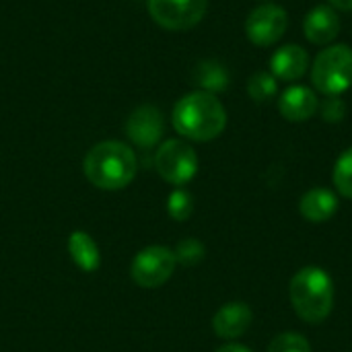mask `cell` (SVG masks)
Here are the masks:
<instances>
[{"instance_id": "1", "label": "cell", "mask_w": 352, "mask_h": 352, "mask_svg": "<svg viewBox=\"0 0 352 352\" xmlns=\"http://www.w3.org/2000/svg\"><path fill=\"white\" fill-rule=\"evenodd\" d=\"M227 111L219 97L206 91H194L182 97L173 107V128L190 140L208 142L223 134Z\"/></svg>"}, {"instance_id": "2", "label": "cell", "mask_w": 352, "mask_h": 352, "mask_svg": "<svg viewBox=\"0 0 352 352\" xmlns=\"http://www.w3.org/2000/svg\"><path fill=\"white\" fill-rule=\"evenodd\" d=\"M136 155L134 151L118 140H105L95 144L82 163L87 179L99 190H122L136 175Z\"/></svg>"}, {"instance_id": "3", "label": "cell", "mask_w": 352, "mask_h": 352, "mask_svg": "<svg viewBox=\"0 0 352 352\" xmlns=\"http://www.w3.org/2000/svg\"><path fill=\"white\" fill-rule=\"evenodd\" d=\"M295 314L307 324H322L334 309V283L324 268L305 266L289 285Z\"/></svg>"}, {"instance_id": "4", "label": "cell", "mask_w": 352, "mask_h": 352, "mask_svg": "<svg viewBox=\"0 0 352 352\" xmlns=\"http://www.w3.org/2000/svg\"><path fill=\"white\" fill-rule=\"evenodd\" d=\"M314 87L326 97H340L352 87V47L334 43L322 50L311 66Z\"/></svg>"}, {"instance_id": "5", "label": "cell", "mask_w": 352, "mask_h": 352, "mask_svg": "<svg viewBox=\"0 0 352 352\" xmlns=\"http://www.w3.org/2000/svg\"><path fill=\"white\" fill-rule=\"evenodd\" d=\"M155 169L165 182L173 186H184L192 182L198 171L196 151L184 140H165L155 153Z\"/></svg>"}, {"instance_id": "6", "label": "cell", "mask_w": 352, "mask_h": 352, "mask_svg": "<svg viewBox=\"0 0 352 352\" xmlns=\"http://www.w3.org/2000/svg\"><path fill=\"white\" fill-rule=\"evenodd\" d=\"M175 266L177 260L173 250L165 245H148L134 256L130 276L142 289H157L173 276Z\"/></svg>"}, {"instance_id": "7", "label": "cell", "mask_w": 352, "mask_h": 352, "mask_svg": "<svg viewBox=\"0 0 352 352\" xmlns=\"http://www.w3.org/2000/svg\"><path fill=\"white\" fill-rule=\"evenodd\" d=\"M206 6L208 0H148L151 16L169 31L196 27L206 14Z\"/></svg>"}, {"instance_id": "8", "label": "cell", "mask_w": 352, "mask_h": 352, "mask_svg": "<svg viewBox=\"0 0 352 352\" xmlns=\"http://www.w3.org/2000/svg\"><path fill=\"white\" fill-rule=\"evenodd\" d=\"M289 27V14L278 4H262L254 8L245 21V33L250 41L258 47H268L276 43Z\"/></svg>"}, {"instance_id": "9", "label": "cell", "mask_w": 352, "mask_h": 352, "mask_svg": "<svg viewBox=\"0 0 352 352\" xmlns=\"http://www.w3.org/2000/svg\"><path fill=\"white\" fill-rule=\"evenodd\" d=\"M165 132V120L159 107L155 105H140L136 107L128 122H126V134L128 138L140 146V148H153L159 144Z\"/></svg>"}, {"instance_id": "10", "label": "cell", "mask_w": 352, "mask_h": 352, "mask_svg": "<svg viewBox=\"0 0 352 352\" xmlns=\"http://www.w3.org/2000/svg\"><path fill=\"white\" fill-rule=\"evenodd\" d=\"M254 314L250 309V305L241 303V301H233L223 305L214 318H212V330L219 338L223 340H237L239 336H243L248 332V328L252 326Z\"/></svg>"}, {"instance_id": "11", "label": "cell", "mask_w": 352, "mask_h": 352, "mask_svg": "<svg viewBox=\"0 0 352 352\" xmlns=\"http://www.w3.org/2000/svg\"><path fill=\"white\" fill-rule=\"evenodd\" d=\"M303 33L316 45L332 43L338 37V33H340L338 10L328 6V4H320V6L311 8L309 14L303 21Z\"/></svg>"}, {"instance_id": "12", "label": "cell", "mask_w": 352, "mask_h": 352, "mask_svg": "<svg viewBox=\"0 0 352 352\" xmlns=\"http://www.w3.org/2000/svg\"><path fill=\"white\" fill-rule=\"evenodd\" d=\"M278 109H280V116L289 122H305L318 113L320 99L311 89L303 85H295V87H289L280 95Z\"/></svg>"}, {"instance_id": "13", "label": "cell", "mask_w": 352, "mask_h": 352, "mask_svg": "<svg viewBox=\"0 0 352 352\" xmlns=\"http://www.w3.org/2000/svg\"><path fill=\"white\" fill-rule=\"evenodd\" d=\"M309 68V56L305 47L289 43L278 47L270 58V70L280 80H299Z\"/></svg>"}, {"instance_id": "14", "label": "cell", "mask_w": 352, "mask_h": 352, "mask_svg": "<svg viewBox=\"0 0 352 352\" xmlns=\"http://www.w3.org/2000/svg\"><path fill=\"white\" fill-rule=\"evenodd\" d=\"M338 210V198L328 188H311L299 200V212L309 223H326Z\"/></svg>"}, {"instance_id": "15", "label": "cell", "mask_w": 352, "mask_h": 352, "mask_svg": "<svg viewBox=\"0 0 352 352\" xmlns=\"http://www.w3.org/2000/svg\"><path fill=\"white\" fill-rule=\"evenodd\" d=\"M68 252L72 262L82 272H95L101 264V254L95 243V239L85 231H74L68 237Z\"/></svg>"}, {"instance_id": "16", "label": "cell", "mask_w": 352, "mask_h": 352, "mask_svg": "<svg viewBox=\"0 0 352 352\" xmlns=\"http://www.w3.org/2000/svg\"><path fill=\"white\" fill-rule=\"evenodd\" d=\"M194 82L206 93H221L229 87V70L217 60H204L194 68Z\"/></svg>"}, {"instance_id": "17", "label": "cell", "mask_w": 352, "mask_h": 352, "mask_svg": "<svg viewBox=\"0 0 352 352\" xmlns=\"http://www.w3.org/2000/svg\"><path fill=\"white\" fill-rule=\"evenodd\" d=\"M332 182L340 196L352 200V146L338 157V161L334 165Z\"/></svg>"}, {"instance_id": "18", "label": "cell", "mask_w": 352, "mask_h": 352, "mask_svg": "<svg viewBox=\"0 0 352 352\" xmlns=\"http://www.w3.org/2000/svg\"><path fill=\"white\" fill-rule=\"evenodd\" d=\"M276 91H278V85H276V76L272 72H256L248 80V93L258 103L270 101L276 95Z\"/></svg>"}, {"instance_id": "19", "label": "cell", "mask_w": 352, "mask_h": 352, "mask_svg": "<svg viewBox=\"0 0 352 352\" xmlns=\"http://www.w3.org/2000/svg\"><path fill=\"white\" fill-rule=\"evenodd\" d=\"M167 212L173 221H188L194 212V200L186 190H173L167 198Z\"/></svg>"}, {"instance_id": "20", "label": "cell", "mask_w": 352, "mask_h": 352, "mask_svg": "<svg viewBox=\"0 0 352 352\" xmlns=\"http://www.w3.org/2000/svg\"><path fill=\"white\" fill-rule=\"evenodd\" d=\"M173 254H175L177 264H182V266H196V264H200L204 260L206 250H204V245L198 239L190 237V239L179 241L177 248L173 250Z\"/></svg>"}, {"instance_id": "21", "label": "cell", "mask_w": 352, "mask_h": 352, "mask_svg": "<svg viewBox=\"0 0 352 352\" xmlns=\"http://www.w3.org/2000/svg\"><path fill=\"white\" fill-rule=\"evenodd\" d=\"M268 352H311V346L299 332H283L270 342Z\"/></svg>"}, {"instance_id": "22", "label": "cell", "mask_w": 352, "mask_h": 352, "mask_svg": "<svg viewBox=\"0 0 352 352\" xmlns=\"http://www.w3.org/2000/svg\"><path fill=\"white\" fill-rule=\"evenodd\" d=\"M320 109H322V118L330 124H338L346 116V103L340 97H326Z\"/></svg>"}, {"instance_id": "23", "label": "cell", "mask_w": 352, "mask_h": 352, "mask_svg": "<svg viewBox=\"0 0 352 352\" xmlns=\"http://www.w3.org/2000/svg\"><path fill=\"white\" fill-rule=\"evenodd\" d=\"M217 352H252L248 346H243V344H237V342H229V344H225V346H221Z\"/></svg>"}, {"instance_id": "24", "label": "cell", "mask_w": 352, "mask_h": 352, "mask_svg": "<svg viewBox=\"0 0 352 352\" xmlns=\"http://www.w3.org/2000/svg\"><path fill=\"white\" fill-rule=\"evenodd\" d=\"M332 8H338V10H344V12H351L352 10V0H328Z\"/></svg>"}]
</instances>
